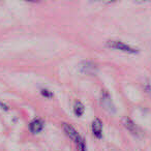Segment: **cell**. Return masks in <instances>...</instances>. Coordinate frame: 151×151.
Segmentation results:
<instances>
[{
    "label": "cell",
    "instance_id": "obj_10",
    "mask_svg": "<svg viewBox=\"0 0 151 151\" xmlns=\"http://www.w3.org/2000/svg\"><path fill=\"white\" fill-rule=\"evenodd\" d=\"M143 88H144V91L151 97V83L149 81H145L143 83Z\"/></svg>",
    "mask_w": 151,
    "mask_h": 151
},
{
    "label": "cell",
    "instance_id": "obj_4",
    "mask_svg": "<svg viewBox=\"0 0 151 151\" xmlns=\"http://www.w3.org/2000/svg\"><path fill=\"white\" fill-rule=\"evenodd\" d=\"M122 124H123L124 127H125L130 134H134V137H139L141 134L140 128L138 127V125L134 123V121L132 119V118L127 117V116H126V117H123L122 118Z\"/></svg>",
    "mask_w": 151,
    "mask_h": 151
},
{
    "label": "cell",
    "instance_id": "obj_8",
    "mask_svg": "<svg viewBox=\"0 0 151 151\" xmlns=\"http://www.w3.org/2000/svg\"><path fill=\"white\" fill-rule=\"evenodd\" d=\"M84 111H85L84 105L81 101H76L75 106H73V112H75L76 115L78 116V117H81L84 114Z\"/></svg>",
    "mask_w": 151,
    "mask_h": 151
},
{
    "label": "cell",
    "instance_id": "obj_9",
    "mask_svg": "<svg viewBox=\"0 0 151 151\" xmlns=\"http://www.w3.org/2000/svg\"><path fill=\"white\" fill-rule=\"evenodd\" d=\"M77 148H78V151H86V142L84 138H82L77 143Z\"/></svg>",
    "mask_w": 151,
    "mask_h": 151
},
{
    "label": "cell",
    "instance_id": "obj_11",
    "mask_svg": "<svg viewBox=\"0 0 151 151\" xmlns=\"http://www.w3.org/2000/svg\"><path fill=\"white\" fill-rule=\"evenodd\" d=\"M40 94L44 97H46V99H52L53 97L52 91L48 90V89H42V90H40Z\"/></svg>",
    "mask_w": 151,
    "mask_h": 151
},
{
    "label": "cell",
    "instance_id": "obj_5",
    "mask_svg": "<svg viewBox=\"0 0 151 151\" xmlns=\"http://www.w3.org/2000/svg\"><path fill=\"white\" fill-rule=\"evenodd\" d=\"M62 127H63V130H64V132L66 134V136L68 137V138L70 139L71 141H73L76 144H77V143H78L79 141L82 139V137L79 134V132H77V129H76L73 126H71L70 124L62 123Z\"/></svg>",
    "mask_w": 151,
    "mask_h": 151
},
{
    "label": "cell",
    "instance_id": "obj_2",
    "mask_svg": "<svg viewBox=\"0 0 151 151\" xmlns=\"http://www.w3.org/2000/svg\"><path fill=\"white\" fill-rule=\"evenodd\" d=\"M101 105L104 107V109L108 112L114 114L116 113V107L113 103V99L111 97V94L108 90H103L101 94Z\"/></svg>",
    "mask_w": 151,
    "mask_h": 151
},
{
    "label": "cell",
    "instance_id": "obj_3",
    "mask_svg": "<svg viewBox=\"0 0 151 151\" xmlns=\"http://www.w3.org/2000/svg\"><path fill=\"white\" fill-rule=\"evenodd\" d=\"M79 69L81 73H85V75H91L94 76L97 73V67L96 63H94L93 61L90 60H83L82 62H80L79 64Z\"/></svg>",
    "mask_w": 151,
    "mask_h": 151
},
{
    "label": "cell",
    "instance_id": "obj_12",
    "mask_svg": "<svg viewBox=\"0 0 151 151\" xmlns=\"http://www.w3.org/2000/svg\"><path fill=\"white\" fill-rule=\"evenodd\" d=\"M0 106H1V107H3L2 109L5 110V111H7V110H9V106H5L3 103H0Z\"/></svg>",
    "mask_w": 151,
    "mask_h": 151
},
{
    "label": "cell",
    "instance_id": "obj_1",
    "mask_svg": "<svg viewBox=\"0 0 151 151\" xmlns=\"http://www.w3.org/2000/svg\"><path fill=\"white\" fill-rule=\"evenodd\" d=\"M106 46L108 48L111 49H115V50L121 51L124 53H128V54H138L140 52L139 48H136L134 46H130L128 44L121 42V40H108Z\"/></svg>",
    "mask_w": 151,
    "mask_h": 151
},
{
    "label": "cell",
    "instance_id": "obj_7",
    "mask_svg": "<svg viewBox=\"0 0 151 151\" xmlns=\"http://www.w3.org/2000/svg\"><path fill=\"white\" fill-rule=\"evenodd\" d=\"M91 129L92 132L97 139L103 138V122L99 118H95L91 124Z\"/></svg>",
    "mask_w": 151,
    "mask_h": 151
},
{
    "label": "cell",
    "instance_id": "obj_6",
    "mask_svg": "<svg viewBox=\"0 0 151 151\" xmlns=\"http://www.w3.org/2000/svg\"><path fill=\"white\" fill-rule=\"evenodd\" d=\"M45 121L42 118H35L29 123V129L32 134H38L44 129Z\"/></svg>",
    "mask_w": 151,
    "mask_h": 151
}]
</instances>
